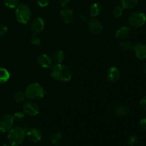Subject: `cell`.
<instances>
[{
    "instance_id": "6da1fadb",
    "label": "cell",
    "mask_w": 146,
    "mask_h": 146,
    "mask_svg": "<svg viewBox=\"0 0 146 146\" xmlns=\"http://www.w3.org/2000/svg\"><path fill=\"white\" fill-rule=\"evenodd\" d=\"M51 76L57 81L68 82L71 79L72 73L70 68L62 64H56L51 67Z\"/></svg>"
},
{
    "instance_id": "7a4b0ae2",
    "label": "cell",
    "mask_w": 146,
    "mask_h": 146,
    "mask_svg": "<svg viewBox=\"0 0 146 146\" xmlns=\"http://www.w3.org/2000/svg\"><path fill=\"white\" fill-rule=\"evenodd\" d=\"M26 129L21 127L12 128L8 132L9 143L11 146H19L24 142L26 137Z\"/></svg>"
},
{
    "instance_id": "3957f363",
    "label": "cell",
    "mask_w": 146,
    "mask_h": 146,
    "mask_svg": "<svg viewBox=\"0 0 146 146\" xmlns=\"http://www.w3.org/2000/svg\"><path fill=\"white\" fill-rule=\"evenodd\" d=\"M26 97L32 100L42 99L45 94L44 88L38 83H32L25 90Z\"/></svg>"
},
{
    "instance_id": "277c9868",
    "label": "cell",
    "mask_w": 146,
    "mask_h": 146,
    "mask_svg": "<svg viewBox=\"0 0 146 146\" xmlns=\"http://www.w3.org/2000/svg\"><path fill=\"white\" fill-rule=\"evenodd\" d=\"M32 15L31 8L26 4H19L16 8V17L17 21L22 24H27Z\"/></svg>"
},
{
    "instance_id": "5b68a950",
    "label": "cell",
    "mask_w": 146,
    "mask_h": 146,
    "mask_svg": "<svg viewBox=\"0 0 146 146\" xmlns=\"http://www.w3.org/2000/svg\"><path fill=\"white\" fill-rule=\"evenodd\" d=\"M146 22L145 14L140 11L132 13L128 18V24L132 28L139 29L142 27Z\"/></svg>"
},
{
    "instance_id": "8992f818",
    "label": "cell",
    "mask_w": 146,
    "mask_h": 146,
    "mask_svg": "<svg viewBox=\"0 0 146 146\" xmlns=\"http://www.w3.org/2000/svg\"><path fill=\"white\" fill-rule=\"evenodd\" d=\"M14 119L12 115L4 114L0 118V132L2 133H8L12 128Z\"/></svg>"
},
{
    "instance_id": "52a82bcc",
    "label": "cell",
    "mask_w": 146,
    "mask_h": 146,
    "mask_svg": "<svg viewBox=\"0 0 146 146\" xmlns=\"http://www.w3.org/2000/svg\"><path fill=\"white\" fill-rule=\"evenodd\" d=\"M22 111L25 115L29 116H36L39 113V108L37 104L32 101H27L23 104Z\"/></svg>"
},
{
    "instance_id": "ba28073f",
    "label": "cell",
    "mask_w": 146,
    "mask_h": 146,
    "mask_svg": "<svg viewBox=\"0 0 146 146\" xmlns=\"http://www.w3.org/2000/svg\"><path fill=\"white\" fill-rule=\"evenodd\" d=\"M88 27L90 33L93 35H98L103 30V25L97 19H91L88 22Z\"/></svg>"
},
{
    "instance_id": "9c48e42d",
    "label": "cell",
    "mask_w": 146,
    "mask_h": 146,
    "mask_svg": "<svg viewBox=\"0 0 146 146\" xmlns=\"http://www.w3.org/2000/svg\"><path fill=\"white\" fill-rule=\"evenodd\" d=\"M26 136L33 143L39 142L42 138L41 131L36 128H31L26 131Z\"/></svg>"
},
{
    "instance_id": "30bf717a",
    "label": "cell",
    "mask_w": 146,
    "mask_h": 146,
    "mask_svg": "<svg viewBox=\"0 0 146 146\" xmlns=\"http://www.w3.org/2000/svg\"><path fill=\"white\" fill-rule=\"evenodd\" d=\"M121 76L120 70L115 66H111L108 69L106 73V78L109 82L115 83L119 80Z\"/></svg>"
},
{
    "instance_id": "8fae6325",
    "label": "cell",
    "mask_w": 146,
    "mask_h": 146,
    "mask_svg": "<svg viewBox=\"0 0 146 146\" xmlns=\"http://www.w3.org/2000/svg\"><path fill=\"white\" fill-rule=\"evenodd\" d=\"M38 65L44 68H51L52 66V58L46 54H41L37 58Z\"/></svg>"
},
{
    "instance_id": "7c38bea8",
    "label": "cell",
    "mask_w": 146,
    "mask_h": 146,
    "mask_svg": "<svg viewBox=\"0 0 146 146\" xmlns=\"http://www.w3.org/2000/svg\"><path fill=\"white\" fill-rule=\"evenodd\" d=\"M45 27V22L44 20L41 17L36 18L33 21L31 24V30L34 34H38L44 30Z\"/></svg>"
},
{
    "instance_id": "4fadbf2b",
    "label": "cell",
    "mask_w": 146,
    "mask_h": 146,
    "mask_svg": "<svg viewBox=\"0 0 146 146\" xmlns=\"http://www.w3.org/2000/svg\"><path fill=\"white\" fill-rule=\"evenodd\" d=\"M60 16H61V21L65 24H70L74 19V13L72 10L68 8H65L61 10L60 12Z\"/></svg>"
},
{
    "instance_id": "5bb4252c",
    "label": "cell",
    "mask_w": 146,
    "mask_h": 146,
    "mask_svg": "<svg viewBox=\"0 0 146 146\" xmlns=\"http://www.w3.org/2000/svg\"><path fill=\"white\" fill-rule=\"evenodd\" d=\"M133 51H135V56L141 60L146 58V46L142 44H138L133 47Z\"/></svg>"
},
{
    "instance_id": "9a60e30c",
    "label": "cell",
    "mask_w": 146,
    "mask_h": 146,
    "mask_svg": "<svg viewBox=\"0 0 146 146\" xmlns=\"http://www.w3.org/2000/svg\"><path fill=\"white\" fill-rule=\"evenodd\" d=\"M131 29L127 27H122L117 29L115 32V37L119 39H124L128 38L131 34Z\"/></svg>"
},
{
    "instance_id": "2e32d148",
    "label": "cell",
    "mask_w": 146,
    "mask_h": 146,
    "mask_svg": "<svg viewBox=\"0 0 146 146\" xmlns=\"http://www.w3.org/2000/svg\"><path fill=\"white\" fill-rule=\"evenodd\" d=\"M130 112V108L126 104H121L118 106L115 110V115L118 116H125Z\"/></svg>"
},
{
    "instance_id": "e0dca14e",
    "label": "cell",
    "mask_w": 146,
    "mask_h": 146,
    "mask_svg": "<svg viewBox=\"0 0 146 146\" xmlns=\"http://www.w3.org/2000/svg\"><path fill=\"white\" fill-rule=\"evenodd\" d=\"M103 9V7L102 5L99 3H94L91 5L90 7V14H91V17H98L101 12L102 11Z\"/></svg>"
},
{
    "instance_id": "ac0fdd59",
    "label": "cell",
    "mask_w": 146,
    "mask_h": 146,
    "mask_svg": "<svg viewBox=\"0 0 146 146\" xmlns=\"http://www.w3.org/2000/svg\"><path fill=\"white\" fill-rule=\"evenodd\" d=\"M65 58V53L62 50H58L54 52L52 55V59L56 62V64H62Z\"/></svg>"
},
{
    "instance_id": "d6986e66",
    "label": "cell",
    "mask_w": 146,
    "mask_h": 146,
    "mask_svg": "<svg viewBox=\"0 0 146 146\" xmlns=\"http://www.w3.org/2000/svg\"><path fill=\"white\" fill-rule=\"evenodd\" d=\"M138 0H121V7L123 9H131L136 7Z\"/></svg>"
},
{
    "instance_id": "ffe728a7",
    "label": "cell",
    "mask_w": 146,
    "mask_h": 146,
    "mask_svg": "<svg viewBox=\"0 0 146 146\" xmlns=\"http://www.w3.org/2000/svg\"><path fill=\"white\" fill-rule=\"evenodd\" d=\"M10 78V74L6 68H0V84L7 82Z\"/></svg>"
},
{
    "instance_id": "44dd1931",
    "label": "cell",
    "mask_w": 146,
    "mask_h": 146,
    "mask_svg": "<svg viewBox=\"0 0 146 146\" xmlns=\"http://www.w3.org/2000/svg\"><path fill=\"white\" fill-rule=\"evenodd\" d=\"M133 47L132 43L128 41H124L120 44V48L123 51H133Z\"/></svg>"
},
{
    "instance_id": "7402d4cb",
    "label": "cell",
    "mask_w": 146,
    "mask_h": 146,
    "mask_svg": "<svg viewBox=\"0 0 146 146\" xmlns=\"http://www.w3.org/2000/svg\"><path fill=\"white\" fill-rule=\"evenodd\" d=\"M62 138V135L60 132H54L51 135V142L54 145H58Z\"/></svg>"
},
{
    "instance_id": "603a6c76",
    "label": "cell",
    "mask_w": 146,
    "mask_h": 146,
    "mask_svg": "<svg viewBox=\"0 0 146 146\" xmlns=\"http://www.w3.org/2000/svg\"><path fill=\"white\" fill-rule=\"evenodd\" d=\"M4 4L10 9H16L19 5V0H4Z\"/></svg>"
},
{
    "instance_id": "cb8c5ba5",
    "label": "cell",
    "mask_w": 146,
    "mask_h": 146,
    "mask_svg": "<svg viewBox=\"0 0 146 146\" xmlns=\"http://www.w3.org/2000/svg\"><path fill=\"white\" fill-rule=\"evenodd\" d=\"M26 98V95L25 94L21 92H18L17 94H15L13 96V100H14V102L17 103V104H19V103L23 102V101L25 100Z\"/></svg>"
},
{
    "instance_id": "d4e9b609",
    "label": "cell",
    "mask_w": 146,
    "mask_h": 146,
    "mask_svg": "<svg viewBox=\"0 0 146 146\" xmlns=\"http://www.w3.org/2000/svg\"><path fill=\"white\" fill-rule=\"evenodd\" d=\"M138 136L135 134H133V135H130L128 137V140H127V142H126V145L128 146H133L135 145L137 142L138 141Z\"/></svg>"
},
{
    "instance_id": "484cf974",
    "label": "cell",
    "mask_w": 146,
    "mask_h": 146,
    "mask_svg": "<svg viewBox=\"0 0 146 146\" xmlns=\"http://www.w3.org/2000/svg\"><path fill=\"white\" fill-rule=\"evenodd\" d=\"M123 14V8L121 6H117L113 10V14L117 19L122 17Z\"/></svg>"
},
{
    "instance_id": "4316f807",
    "label": "cell",
    "mask_w": 146,
    "mask_h": 146,
    "mask_svg": "<svg viewBox=\"0 0 146 146\" xmlns=\"http://www.w3.org/2000/svg\"><path fill=\"white\" fill-rule=\"evenodd\" d=\"M13 115L14 121H21L24 120V117H25V114L24 113L23 111H17V112L14 113Z\"/></svg>"
},
{
    "instance_id": "83f0119b",
    "label": "cell",
    "mask_w": 146,
    "mask_h": 146,
    "mask_svg": "<svg viewBox=\"0 0 146 146\" xmlns=\"http://www.w3.org/2000/svg\"><path fill=\"white\" fill-rule=\"evenodd\" d=\"M31 44L34 46H38L41 44V38L37 35V34H34L31 38Z\"/></svg>"
},
{
    "instance_id": "f1b7e54d",
    "label": "cell",
    "mask_w": 146,
    "mask_h": 146,
    "mask_svg": "<svg viewBox=\"0 0 146 146\" xmlns=\"http://www.w3.org/2000/svg\"><path fill=\"white\" fill-rule=\"evenodd\" d=\"M8 29L5 25L2 24H0V37H2L7 33Z\"/></svg>"
},
{
    "instance_id": "f546056e",
    "label": "cell",
    "mask_w": 146,
    "mask_h": 146,
    "mask_svg": "<svg viewBox=\"0 0 146 146\" xmlns=\"http://www.w3.org/2000/svg\"><path fill=\"white\" fill-rule=\"evenodd\" d=\"M37 4L41 7H45L48 6L49 0H36Z\"/></svg>"
},
{
    "instance_id": "4dcf8cb0",
    "label": "cell",
    "mask_w": 146,
    "mask_h": 146,
    "mask_svg": "<svg viewBox=\"0 0 146 146\" xmlns=\"http://www.w3.org/2000/svg\"><path fill=\"white\" fill-rule=\"evenodd\" d=\"M78 19L81 21V23H86L88 21V18H87V16L84 14H81L78 16Z\"/></svg>"
},
{
    "instance_id": "1f68e13d",
    "label": "cell",
    "mask_w": 146,
    "mask_h": 146,
    "mask_svg": "<svg viewBox=\"0 0 146 146\" xmlns=\"http://www.w3.org/2000/svg\"><path fill=\"white\" fill-rule=\"evenodd\" d=\"M139 105L143 109H144L145 111H146V96L143 97V98L141 99V101H140Z\"/></svg>"
},
{
    "instance_id": "d6a6232c",
    "label": "cell",
    "mask_w": 146,
    "mask_h": 146,
    "mask_svg": "<svg viewBox=\"0 0 146 146\" xmlns=\"http://www.w3.org/2000/svg\"><path fill=\"white\" fill-rule=\"evenodd\" d=\"M140 126L141 127L143 130L146 131V118H143L140 122Z\"/></svg>"
},
{
    "instance_id": "836d02e7",
    "label": "cell",
    "mask_w": 146,
    "mask_h": 146,
    "mask_svg": "<svg viewBox=\"0 0 146 146\" xmlns=\"http://www.w3.org/2000/svg\"><path fill=\"white\" fill-rule=\"evenodd\" d=\"M58 3L61 7H65L69 3V0H58Z\"/></svg>"
},
{
    "instance_id": "e575fe53",
    "label": "cell",
    "mask_w": 146,
    "mask_h": 146,
    "mask_svg": "<svg viewBox=\"0 0 146 146\" xmlns=\"http://www.w3.org/2000/svg\"><path fill=\"white\" fill-rule=\"evenodd\" d=\"M143 70L144 74H145L146 75V62L144 63L143 66Z\"/></svg>"
},
{
    "instance_id": "d590c367",
    "label": "cell",
    "mask_w": 146,
    "mask_h": 146,
    "mask_svg": "<svg viewBox=\"0 0 146 146\" xmlns=\"http://www.w3.org/2000/svg\"><path fill=\"white\" fill-rule=\"evenodd\" d=\"M1 146H9V145H7V144H4V145H2Z\"/></svg>"
}]
</instances>
